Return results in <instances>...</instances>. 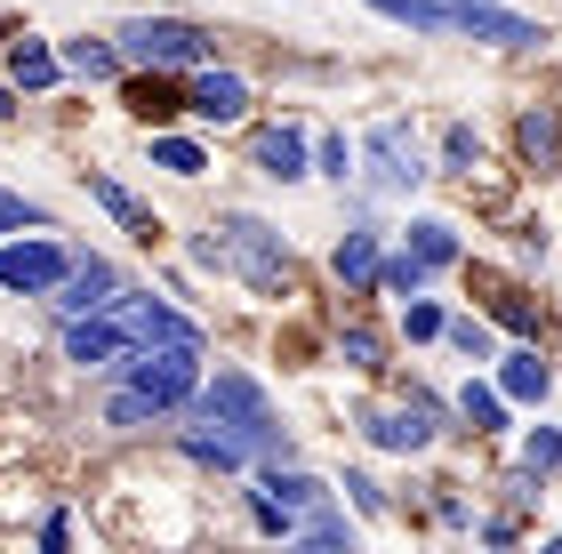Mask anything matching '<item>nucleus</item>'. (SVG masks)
<instances>
[{"instance_id":"f257e3e1","label":"nucleus","mask_w":562,"mask_h":554,"mask_svg":"<svg viewBox=\"0 0 562 554\" xmlns=\"http://www.w3.org/2000/svg\"><path fill=\"white\" fill-rule=\"evenodd\" d=\"M201 402V418H217L225 434H234L241 450H258V459H273V466H290V434L273 426V402L258 394V377H241V370H217L210 386L193 394Z\"/></svg>"},{"instance_id":"f03ea898","label":"nucleus","mask_w":562,"mask_h":554,"mask_svg":"<svg viewBox=\"0 0 562 554\" xmlns=\"http://www.w3.org/2000/svg\"><path fill=\"white\" fill-rule=\"evenodd\" d=\"M121 394H137L153 418L201 394V346H137L121 354Z\"/></svg>"},{"instance_id":"7ed1b4c3","label":"nucleus","mask_w":562,"mask_h":554,"mask_svg":"<svg viewBox=\"0 0 562 554\" xmlns=\"http://www.w3.org/2000/svg\"><path fill=\"white\" fill-rule=\"evenodd\" d=\"M121 65L137 72H177V65H210V33L193 16H130L121 24Z\"/></svg>"},{"instance_id":"20e7f679","label":"nucleus","mask_w":562,"mask_h":554,"mask_svg":"<svg viewBox=\"0 0 562 554\" xmlns=\"http://www.w3.org/2000/svg\"><path fill=\"white\" fill-rule=\"evenodd\" d=\"M217 249H225V265H241V282L258 290V297H290V290H297L290 249H281V234H273L266 217H234Z\"/></svg>"},{"instance_id":"39448f33","label":"nucleus","mask_w":562,"mask_h":554,"mask_svg":"<svg viewBox=\"0 0 562 554\" xmlns=\"http://www.w3.org/2000/svg\"><path fill=\"white\" fill-rule=\"evenodd\" d=\"M442 33H474L498 48H539L547 24H530L522 9H498V0H442Z\"/></svg>"},{"instance_id":"423d86ee","label":"nucleus","mask_w":562,"mask_h":554,"mask_svg":"<svg viewBox=\"0 0 562 554\" xmlns=\"http://www.w3.org/2000/svg\"><path fill=\"white\" fill-rule=\"evenodd\" d=\"M72 273V249L65 241H0V290H24V297H48Z\"/></svg>"},{"instance_id":"0eeeda50","label":"nucleus","mask_w":562,"mask_h":554,"mask_svg":"<svg viewBox=\"0 0 562 554\" xmlns=\"http://www.w3.org/2000/svg\"><path fill=\"white\" fill-rule=\"evenodd\" d=\"M113 321L130 330V346H201L193 321L169 314L161 297H145V290H121V297H113Z\"/></svg>"},{"instance_id":"6e6552de","label":"nucleus","mask_w":562,"mask_h":554,"mask_svg":"<svg viewBox=\"0 0 562 554\" xmlns=\"http://www.w3.org/2000/svg\"><path fill=\"white\" fill-rule=\"evenodd\" d=\"M362 154H370V178L386 185V193H411L426 178V161H418V137H411V121H378V129L362 137Z\"/></svg>"},{"instance_id":"1a4fd4ad","label":"nucleus","mask_w":562,"mask_h":554,"mask_svg":"<svg viewBox=\"0 0 562 554\" xmlns=\"http://www.w3.org/2000/svg\"><path fill=\"white\" fill-rule=\"evenodd\" d=\"M48 297L65 306V321H89V314H105L113 297H121V273H113L105 258H81V265H72L57 290H48Z\"/></svg>"},{"instance_id":"9d476101","label":"nucleus","mask_w":562,"mask_h":554,"mask_svg":"<svg viewBox=\"0 0 562 554\" xmlns=\"http://www.w3.org/2000/svg\"><path fill=\"white\" fill-rule=\"evenodd\" d=\"M362 434H370L378 450H402V459H411V450L434 442V402L411 394V410H362Z\"/></svg>"},{"instance_id":"9b49d317","label":"nucleus","mask_w":562,"mask_h":554,"mask_svg":"<svg viewBox=\"0 0 562 554\" xmlns=\"http://www.w3.org/2000/svg\"><path fill=\"white\" fill-rule=\"evenodd\" d=\"M186 113H201V121H241V113H249V81H241V72L201 65L193 89H186Z\"/></svg>"},{"instance_id":"f8f14e48","label":"nucleus","mask_w":562,"mask_h":554,"mask_svg":"<svg viewBox=\"0 0 562 554\" xmlns=\"http://www.w3.org/2000/svg\"><path fill=\"white\" fill-rule=\"evenodd\" d=\"M121 105H130L145 129H161V121L186 113V89H177L169 72H130V81H121Z\"/></svg>"},{"instance_id":"ddd939ff","label":"nucleus","mask_w":562,"mask_h":554,"mask_svg":"<svg viewBox=\"0 0 562 554\" xmlns=\"http://www.w3.org/2000/svg\"><path fill=\"white\" fill-rule=\"evenodd\" d=\"M130 354V330L113 314H89V321H65V362H121Z\"/></svg>"},{"instance_id":"4468645a","label":"nucleus","mask_w":562,"mask_h":554,"mask_svg":"<svg viewBox=\"0 0 562 554\" xmlns=\"http://www.w3.org/2000/svg\"><path fill=\"white\" fill-rule=\"evenodd\" d=\"M474 290L491 297V314L506 321V330H522V338H539V330H547V314H539V297H530V290L498 282V273H474Z\"/></svg>"},{"instance_id":"2eb2a0df","label":"nucleus","mask_w":562,"mask_h":554,"mask_svg":"<svg viewBox=\"0 0 562 554\" xmlns=\"http://www.w3.org/2000/svg\"><path fill=\"white\" fill-rule=\"evenodd\" d=\"M249 154H258V169L273 185H297L305 178V137L297 129H258V137H249Z\"/></svg>"},{"instance_id":"dca6fc26","label":"nucleus","mask_w":562,"mask_h":554,"mask_svg":"<svg viewBox=\"0 0 562 554\" xmlns=\"http://www.w3.org/2000/svg\"><path fill=\"white\" fill-rule=\"evenodd\" d=\"M515 137H522V161L539 169V178H547V169H562V113H554V105H530Z\"/></svg>"},{"instance_id":"f3484780","label":"nucleus","mask_w":562,"mask_h":554,"mask_svg":"<svg viewBox=\"0 0 562 554\" xmlns=\"http://www.w3.org/2000/svg\"><path fill=\"white\" fill-rule=\"evenodd\" d=\"M89 193H97V210H105V217L121 225V234H137V241H153V234H161V217H153L145 201L130 193V185H113V178H89Z\"/></svg>"},{"instance_id":"a211bd4d","label":"nucleus","mask_w":562,"mask_h":554,"mask_svg":"<svg viewBox=\"0 0 562 554\" xmlns=\"http://www.w3.org/2000/svg\"><path fill=\"white\" fill-rule=\"evenodd\" d=\"M258 490L273 498L281 515H314L322 498H329V483H314V474H305V466H266V483H258Z\"/></svg>"},{"instance_id":"6ab92c4d","label":"nucleus","mask_w":562,"mask_h":554,"mask_svg":"<svg viewBox=\"0 0 562 554\" xmlns=\"http://www.w3.org/2000/svg\"><path fill=\"white\" fill-rule=\"evenodd\" d=\"M378 265H386V258H378V234H346L338 258H329V273H338L346 290H378Z\"/></svg>"},{"instance_id":"aec40b11","label":"nucleus","mask_w":562,"mask_h":554,"mask_svg":"<svg viewBox=\"0 0 562 554\" xmlns=\"http://www.w3.org/2000/svg\"><path fill=\"white\" fill-rule=\"evenodd\" d=\"M547 386H554V370H547L539 354H530V346L498 362V394H506V402H547Z\"/></svg>"},{"instance_id":"412c9836","label":"nucleus","mask_w":562,"mask_h":554,"mask_svg":"<svg viewBox=\"0 0 562 554\" xmlns=\"http://www.w3.org/2000/svg\"><path fill=\"white\" fill-rule=\"evenodd\" d=\"M57 65H65V72H81V81H121V48H113V41H89V33H81V41H65V57H57Z\"/></svg>"},{"instance_id":"4be33fe9","label":"nucleus","mask_w":562,"mask_h":554,"mask_svg":"<svg viewBox=\"0 0 562 554\" xmlns=\"http://www.w3.org/2000/svg\"><path fill=\"white\" fill-rule=\"evenodd\" d=\"M458 418H467L474 434H498V426H506V394L482 386V377H467V394H458Z\"/></svg>"},{"instance_id":"5701e85b","label":"nucleus","mask_w":562,"mask_h":554,"mask_svg":"<svg viewBox=\"0 0 562 554\" xmlns=\"http://www.w3.org/2000/svg\"><path fill=\"white\" fill-rule=\"evenodd\" d=\"M9 72H16V89H48V81H57V48H41V41H16L9 48Z\"/></svg>"},{"instance_id":"b1692460","label":"nucleus","mask_w":562,"mask_h":554,"mask_svg":"<svg viewBox=\"0 0 562 554\" xmlns=\"http://www.w3.org/2000/svg\"><path fill=\"white\" fill-rule=\"evenodd\" d=\"M411 258L418 265H458V234H450L442 217H418L411 225Z\"/></svg>"},{"instance_id":"393cba45","label":"nucleus","mask_w":562,"mask_h":554,"mask_svg":"<svg viewBox=\"0 0 562 554\" xmlns=\"http://www.w3.org/2000/svg\"><path fill=\"white\" fill-rule=\"evenodd\" d=\"M153 169H169V178H201L210 154H201L193 137H153Z\"/></svg>"},{"instance_id":"a878e982","label":"nucleus","mask_w":562,"mask_h":554,"mask_svg":"<svg viewBox=\"0 0 562 554\" xmlns=\"http://www.w3.org/2000/svg\"><path fill=\"white\" fill-rule=\"evenodd\" d=\"M186 459L217 466V474H234V466H249V450H241L234 434H186Z\"/></svg>"},{"instance_id":"bb28decb","label":"nucleus","mask_w":562,"mask_h":554,"mask_svg":"<svg viewBox=\"0 0 562 554\" xmlns=\"http://www.w3.org/2000/svg\"><path fill=\"white\" fill-rule=\"evenodd\" d=\"M378 16H394V24H411V33H442V0H370Z\"/></svg>"},{"instance_id":"cd10ccee","label":"nucleus","mask_w":562,"mask_h":554,"mask_svg":"<svg viewBox=\"0 0 562 554\" xmlns=\"http://www.w3.org/2000/svg\"><path fill=\"white\" fill-rule=\"evenodd\" d=\"M562 466V426H530L522 434V474H554Z\"/></svg>"},{"instance_id":"c85d7f7f","label":"nucleus","mask_w":562,"mask_h":554,"mask_svg":"<svg viewBox=\"0 0 562 554\" xmlns=\"http://www.w3.org/2000/svg\"><path fill=\"white\" fill-rule=\"evenodd\" d=\"M442 338H450V346H458L467 362H491V330H482L474 314H467V321H442Z\"/></svg>"},{"instance_id":"c756f323","label":"nucleus","mask_w":562,"mask_h":554,"mask_svg":"<svg viewBox=\"0 0 562 554\" xmlns=\"http://www.w3.org/2000/svg\"><path fill=\"white\" fill-rule=\"evenodd\" d=\"M24 225H48V210H41V201H24V193H0V241L24 234Z\"/></svg>"},{"instance_id":"7c9ffc66","label":"nucleus","mask_w":562,"mask_h":554,"mask_svg":"<svg viewBox=\"0 0 562 554\" xmlns=\"http://www.w3.org/2000/svg\"><path fill=\"white\" fill-rule=\"evenodd\" d=\"M402 330H411V346L442 338V306H426V297H402Z\"/></svg>"},{"instance_id":"2f4dec72","label":"nucleus","mask_w":562,"mask_h":554,"mask_svg":"<svg viewBox=\"0 0 562 554\" xmlns=\"http://www.w3.org/2000/svg\"><path fill=\"white\" fill-rule=\"evenodd\" d=\"M378 282H386L394 297H418V282H426V265L411 258V249H402V258H386V265H378Z\"/></svg>"},{"instance_id":"473e14b6","label":"nucleus","mask_w":562,"mask_h":554,"mask_svg":"<svg viewBox=\"0 0 562 554\" xmlns=\"http://www.w3.org/2000/svg\"><path fill=\"white\" fill-rule=\"evenodd\" d=\"M442 161H450V169H467V178H474V169H482V137L467 129V121H458V129L442 137Z\"/></svg>"},{"instance_id":"72a5a7b5","label":"nucleus","mask_w":562,"mask_h":554,"mask_svg":"<svg viewBox=\"0 0 562 554\" xmlns=\"http://www.w3.org/2000/svg\"><path fill=\"white\" fill-rule=\"evenodd\" d=\"M346 362L353 370H386V346H378L370 330H346Z\"/></svg>"},{"instance_id":"f704fd0d","label":"nucleus","mask_w":562,"mask_h":554,"mask_svg":"<svg viewBox=\"0 0 562 554\" xmlns=\"http://www.w3.org/2000/svg\"><path fill=\"white\" fill-rule=\"evenodd\" d=\"M41 554H72V515H65V507L41 522Z\"/></svg>"},{"instance_id":"c9c22d12","label":"nucleus","mask_w":562,"mask_h":554,"mask_svg":"<svg viewBox=\"0 0 562 554\" xmlns=\"http://www.w3.org/2000/svg\"><path fill=\"white\" fill-rule=\"evenodd\" d=\"M346 490H353V507H362V515H386V490H378L370 474H346Z\"/></svg>"},{"instance_id":"e433bc0d","label":"nucleus","mask_w":562,"mask_h":554,"mask_svg":"<svg viewBox=\"0 0 562 554\" xmlns=\"http://www.w3.org/2000/svg\"><path fill=\"white\" fill-rule=\"evenodd\" d=\"M249 515H258V531H273V539H281V531H290V515H281V507H273V498H266V490H249Z\"/></svg>"},{"instance_id":"4c0bfd02","label":"nucleus","mask_w":562,"mask_h":554,"mask_svg":"<svg viewBox=\"0 0 562 554\" xmlns=\"http://www.w3.org/2000/svg\"><path fill=\"white\" fill-rule=\"evenodd\" d=\"M346 169H353V154H346V137H322V178H338V185H346Z\"/></svg>"},{"instance_id":"58836bf2","label":"nucleus","mask_w":562,"mask_h":554,"mask_svg":"<svg viewBox=\"0 0 562 554\" xmlns=\"http://www.w3.org/2000/svg\"><path fill=\"white\" fill-rule=\"evenodd\" d=\"M105 418H113V426H145L153 410H145V402H137V394H113V402H105Z\"/></svg>"},{"instance_id":"ea45409f","label":"nucleus","mask_w":562,"mask_h":554,"mask_svg":"<svg viewBox=\"0 0 562 554\" xmlns=\"http://www.w3.org/2000/svg\"><path fill=\"white\" fill-rule=\"evenodd\" d=\"M290 554H353V546H322V539H297Z\"/></svg>"},{"instance_id":"a19ab883","label":"nucleus","mask_w":562,"mask_h":554,"mask_svg":"<svg viewBox=\"0 0 562 554\" xmlns=\"http://www.w3.org/2000/svg\"><path fill=\"white\" fill-rule=\"evenodd\" d=\"M9 113H16V97H9V89H0V121H9Z\"/></svg>"},{"instance_id":"79ce46f5","label":"nucleus","mask_w":562,"mask_h":554,"mask_svg":"<svg viewBox=\"0 0 562 554\" xmlns=\"http://www.w3.org/2000/svg\"><path fill=\"white\" fill-rule=\"evenodd\" d=\"M539 554H562V539H547V546H539Z\"/></svg>"},{"instance_id":"37998d69","label":"nucleus","mask_w":562,"mask_h":554,"mask_svg":"<svg viewBox=\"0 0 562 554\" xmlns=\"http://www.w3.org/2000/svg\"><path fill=\"white\" fill-rule=\"evenodd\" d=\"M0 41H9V24H0Z\"/></svg>"}]
</instances>
